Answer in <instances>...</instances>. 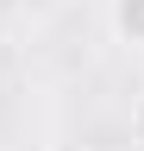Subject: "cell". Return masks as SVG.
<instances>
[{"label":"cell","instance_id":"6da1fadb","mask_svg":"<svg viewBox=\"0 0 144 151\" xmlns=\"http://www.w3.org/2000/svg\"><path fill=\"white\" fill-rule=\"evenodd\" d=\"M106 25H113L119 44L144 50V0H113V6H106Z\"/></svg>","mask_w":144,"mask_h":151},{"label":"cell","instance_id":"7a4b0ae2","mask_svg":"<svg viewBox=\"0 0 144 151\" xmlns=\"http://www.w3.org/2000/svg\"><path fill=\"white\" fill-rule=\"evenodd\" d=\"M132 151H144V88L132 94Z\"/></svg>","mask_w":144,"mask_h":151}]
</instances>
